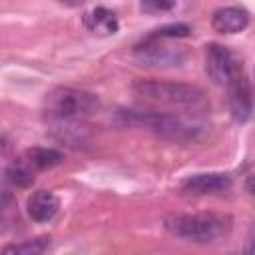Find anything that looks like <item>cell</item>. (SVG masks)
I'll list each match as a JSON object with an SVG mask.
<instances>
[{
    "mask_svg": "<svg viewBox=\"0 0 255 255\" xmlns=\"http://www.w3.org/2000/svg\"><path fill=\"white\" fill-rule=\"evenodd\" d=\"M42 110H44V118L50 124L84 122L86 118H90L100 110V100L92 92L70 86H58L44 96Z\"/></svg>",
    "mask_w": 255,
    "mask_h": 255,
    "instance_id": "1",
    "label": "cell"
},
{
    "mask_svg": "<svg viewBox=\"0 0 255 255\" xmlns=\"http://www.w3.org/2000/svg\"><path fill=\"white\" fill-rule=\"evenodd\" d=\"M165 229L177 239L193 243H213L231 229V217L225 213H175L165 219Z\"/></svg>",
    "mask_w": 255,
    "mask_h": 255,
    "instance_id": "2",
    "label": "cell"
},
{
    "mask_svg": "<svg viewBox=\"0 0 255 255\" xmlns=\"http://www.w3.org/2000/svg\"><path fill=\"white\" fill-rule=\"evenodd\" d=\"M135 96L163 106L187 108V110H203L207 106L205 94L191 84L181 82H163V80H135L131 84Z\"/></svg>",
    "mask_w": 255,
    "mask_h": 255,
    "instance_id": "3",
    "label": "cell"
},
{
    "mask_svg": "<svg viewBox=\"0 0 255 255\" xmlns=\"http://www.w3.org/2000/svg\"><path fill=\"white\" fill-rule=\"evenodd\" d=\"M124 120L128 124L141 126L165 139L173 141H189L195 139L201 131V126L195 122H189L181 116L167 114V112H139V110H124Z\"/></svg>",
    "mask_w": 255,
    "mask_h": 255,
    "instance_id": "4",
    "label": "cell"
},
{
    "mask_svg": "<svg viewBox=\"0 0 255 255\" xmlns=\"http://www.w3.org/2000/svg\"><path fill=\"white\" fill-rule=\"evenodd\" d=\"M165 38H159L155 34H149L139 46H135L133 56L139 62V66L147 68H173L181 66L187 58V52L183 46H171L163 42Z\"/></svg>",
    "mask_w": 255,
    "mask_h": 255,
    "instance_id": "5",
    "label": "cell"
},
{
    "mask_svg": "<svg viewBox=\"0 0 255 255\" xmlns=\"http://www.w3.org/2000/svg\"><path fill=\"white\" fill-rule=\"evenodd\" d=\"M205 72L207 76L219 84V86H229L235 82L241 74V64L233 56V52L223 46V44H207L205 46Z\"/></svg>",
    "mask_w": 255,
    "mask_h": 255,
    "instance_id": "6",
    "label": "cell"
},
{
    "mask_svg": "<svg viewBox=\"0 0 255 255\" xmlns=\"http://www.w3.org/2000/svg\"><path fill=\"white\" fill-rule=\"evenodd\" d=\"M227 92H229V110L233 120L241 124L247 122L253 112V96L245 76H239L235 82H231L227 86Z\"/></svg>",
    "mask_w": 255,
    "mask_h": 255,
    "instance_id": "7",
    "label": "cell"
},
{
    "mask_svg": "<svg viewBox=\"0 0 255 255\" xmlns=\"http://www.w3.org/2000/svg\"><path fill=\"white\" fill-rule=\"evenodd\" d=\"M231 187V177L227 173H195V175H189L183 183H181V189L185 193H191V195H205V193H219V191H225Z\"/></svg>",
    "mask_w": 255,
    "mask_h": 255,
    "instance_id": "8",
    "label": "cell"
},
{
    "mask_svg": "<svg viewBox=\"0 0 255 255\" xmlns=\"http://www.w3.org/2000/svg\"><path fill=\"white\" fill-rule=\"evenodd\" d=\"M60 209V199L56 197V193L48 191V189H38L34 191L28 201H26V211L28 217L36 223H48L56 217Z\"/></svg>",
    "mask_w": 255,
    "mask_h": 255,
    "instance_id": "9",
    "label": "cell"
},
{
    "mask_svg": "<svg viewBox=\"0 0 255 255\" xmlns=\"http://www.w3.org/2000/svg\"><path fill=\"white\" fill-rule=\"evenodd\" d=\"M247 24H249V14H247V10H243L239 6L217 8L211 16L213 30H217L221 34H237V32L245 30Z\"/></svg>",
    "mask_w": 255,
    "mask_h": 255,
    "instance_id": "10",
    "label": "cell"
},
{
    "mask_svg": "<svg viewBox=\"0 0 255 255\" xmlns=\"http://www.w3.org/2000/svg\"><path fill=\"white\" fill-rule=\"evenodd\" d=\"M82 22H84L86 30L96 36H112L120 30L116 12H112L110 8H104V6H94L92 10L84 12Z\"/></svg>",
    "mask_w": 255,
    "mask_h": 255,
    "instance_id": "11",
    "label": "cell"
},
{
    "mask_svg": "<svg viewBox=\"0 0 255 255\" xmlns=\"http://www.w3.org/2000/svg\"><path fill=\"white\" fill-rule=\"evenodd\" d=\"M22 157L36 169V171H44V169H52L54 165L62 163L64 153L54 149V147H30L22 153Z\"/></svg>",
    "mask_w": 255,
    "mask_h": 255,
    "instance_id": "12",
    "label": "cell"
},
{
    "mask_svg": "<svg viewBox=\"0 0 255 255\" xmlns=\"http://www.w3.org/2000/svg\"><path fill=\"white\" fill-rule=\"evenodd\" d=\"M36 179V169L20 155L6 167V181L14 187H30Z\"/></svg>",
    "mask_w": 255,
    "mask_h": 255,
    "instance_id": "13",
    "label": "cell"
},
{
    "mask_svg": "<svg viewBox=\"0 0 255 255\" xmlns=\"http://www.w3.org/2000/svg\"><path fill=\"white\" fill-rule=\"evenodd\" d=\"M48 247H50V237H38L32 241L6 245L2 249V253H6V255H38V253H44Z\"/></svg>",
    "mask_w": 255,
    "mask_h": 255,
    "instance_id": "14",
    "label": "cell"
},
{
    "mask_svg": "<svg viewBox=\"0 0 255 255\" xmlns=\"http://www.w3.org/2000/svg\"><path fill=\"white\" fill-rule=\"evenodd\" d=\"M155 36L159 38H167V40H175V38H185L191 34V28L183 22H175V24H167V26H161L153 32Z\"/></svg>",
    "mask_w": 255,
    "mask_h": 255,
    "instance_id": "15",
    "label": "cell"
},
{
    "mask_svg": "<svg viewBox=\"0 0 255 255\" xmlns=\"http://www.w3.org/2000/svg\"><path fill=\"white\" fill-rule=\"evenodd\" d=\"M177 0H139V8L145 14H163L175 8Z\"/></svg>",
    "mask_w": 255,
    "mask_h": 255,
    "instance_id": "16",
    "label": "cell"
},
{
    "mask_svg": "<svg viewBox=\"0 0 255 255\" xmlns=\"http://www.w3.org/2000/svg\"><path fill=\"white\" fill-rule=\"evenodd\" d=\"M247 185H249V189H251V193H255V179H253V177L249 179V183H247Z\"/></svg>",
    "mask_w": 255,
    "mask_h": 255,
    "instance_id": "17",
    "label": "cell"
},
{
    "mask_svg": "<svg viewBox=\"0 0 255 255\" xmlns=\"http://www.w3.org/2000/svg\"><path fill=\"white\" fill-rule=\"evenodd\" d=\"M60 2H64V4H78V2H82V0H60Z\"/></svg>",
    "mask_w": 255,
    "mask_h": 255,
    "instance_id": "18",
    "label": "cell"
}]
</instances>
